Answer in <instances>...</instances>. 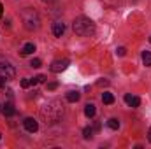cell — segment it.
Masks as SVG:
<instances>
[{
  "instance_id": "6da1fadb",
  "label": "cell",
  "mask_w": 151,
  "mask_h": 149,
  "mask_svg": "<svg viewBox=\"0 0 151 149\" xmlns=\"http://www.w3.org/2000/svg\"><path fill=\"white\" fill-rule=\"evenodd\" d=\"M40 116H42L44 121L49 123V125L58 123V121L62 119V116H63V104H62L60 100H51V102H47V104L40 109Z\"/></svg>"
},
{
  "instance_id": "7a4b0ae2",
  "label": "cell",
  "mask_w": 151,
  "mask_h": 149,
  "mask_svg": "<svg viewBox=\"0 0 151 149\" xmlns=\"http://www.w3.org/2000/svg\"><path fill=\"white\" fill-rule=\"evenodd\" d=\"M72 28L77 35L81 37H90L95 34V23L90 19V18H76L74 23H72Z\"/></svg>"
},
{
  "instance_id": "3957f363",
  "label": "cell",
  "mask_w": 151,
  "mask_h": 149,
  "mask_svg": "<svg viewBox=\"0 0 151 149\" xmlns=\"http://www.w3.org/2000/svg\"><path fill=\"white\" fill-rule=\"evenodd\" d=\"M21 19H23V25L27 30H37L40 27V18L34 9H25L21 12Z\"/></svg>"
},
{
  "instance_id": "277c9868",
  "label": "cell",
  "mask_w": 151,
  "mask_h": 149,
  "mask_svg": "<svg viewBox=\"0 0 151 149\" xmlns=\"http://www.w3.org/2000/svg\"><path fill=\"white\" fill-rule=\"evenodd\" d=\"M0 77H4V79H7V81H11V79H14L16 77V69L11 65V63H0Z\"/></svg>"
},
{
  "instance_id": "5b68a950",
  "label": "cell",
  "mask_w": 151,
  "mask_h": 149,
  "mask_svg": "<svg viewBox=\"0 0 151 149\" xmlns=\"http://www.w3.org/2000/svg\"><path fill=\"white\" fill-rule=\"evenodd\" d=\"M69 67V60H55L53 63H51V72H55V74H60V72H63L65 69Z\"/></svg>"
},
{
  "instance_id": "8992f818",
  "label": "cell",
  "mask_w": 151,
  "mask_h": 149,
  "mask_svg": "<svg viewBox=\"0 0 151 149\" xmlns=\"http://www.w3.org/2000/svg\"><path fill=\"white\" fill-rule=\"evenodd\" d=\"M23 125H25V130L30 132V133H35V132L39 130V123L34 119V117H27V119L23 121Z\"/></svg>"
},
{
  "instance_id": "52a82bcc",
  "label": "cell",
  "mask_w": 151,
  "mask_h": 149,
  "mask_svg": "<svg viewBox=\"0 0 151 149\" xmlns=\"http://www.w3.org/2000/svg\"><path fill=\"white\" fill-rule=\"evenodd\" d=\"M125 102H127V105L128 107H139L141 105V98L139 97H134V95H125Z\"/></svg>"
},
{
  "instance_id": "ba28073f",
  "label": "cell",
  "mask_w": 151,
  "mask_h": 149,
  "mask_svg": "<svg viewBox=\"0 0 151 149\" xmlns=\"http://www.w3.org/2000/svg\"><path fill=\"white\" fill-rule=\"evenodd\" d=\"M63 32H65V25H63L62 21H56V23L53 25V34H55V37H62Z\"/></svg>"
},
{
  "instance_id": "9c48e42d",
  "label": "cell",
  "mask_w": 151,
  "mask_h": 149,
  "mask_svg": "<svg viewBox=\"0 0 151 149\" xmlns=\"http://www.w3.org/2000/svg\"><path fill=\"white\" fill-rule=\"evenodd\" d=\"M2 112H4V116H9V117H11V116H14V114H16V109H14V105H12L11 102H5Z\"/></svg>"
},
{
  "instance_id": "30bf717a",
  "label": "cell",
  "mask_w": 151,
  "mask_h": 149,
  "mask_svg": "<svg viewBox=\"0 0 151 149\" xmlns=\"http://www.w3.org/2000/svg\"><path fill=\"white\" fill-rule=\"evenodd\" d=\"M34 51H35V46H34L32 42H28V44H25V46H23V49H21V54H23V56H27V54H32Z\"/></svg>"
},
{
  "instance_id": "8fae6325",
  "label": "cell",
  "mask_w": 151,
  "mask_h": 149,
  "mask_svg": "<svg viewBox=\"0 0 151 149\" xmlns=\"http://www.w3.org/2000/svg\"><path fill=\"white\" fill-rule=\"evenodd\" d=\"M79 98H81V95H79L77 91H69V93H67V102H70V104L77 102Z\"/></svg>"
},
{
  "instance_id": "7c38bea8",
  "label": "cell",
  "mask_w": 151,
  "mask_h": 149,
  "mask_svg": "<svg viewBox=\"0 0 151 149\" xmlns=\"http://www.w3.org/2000/svg\"><path fill=\"white\" fill-rule=\"evenodd\" d=\"M95 112H97V109H95V105H93V104H86V107H84V114H86L88 117H93V116H95Z\"/></svg>"
},
{
  "instance_id": "4fadbf2b",
  "label": "cell",
  "mask_w": 151,
  "mask_h": 149,
  "mask_svg": "<svg viewBox=\"0 0 151 149\" xmlns=\"http://www.w3.org/2000/svg\"><path fill=\"white\" fill-rule=\"evenodd\" d=\"M142 63H144L146 67H151V53L150 51H144V53H142Z\"/></svg>"
},
{
  "instance_id": "5bb4252c",
  "label": "cell",
  "mask_w": 151,
  "mask_h": 149,
  "mask_svg": "<svg viewBox=\"0 0 151 149\" xmlns=\"http://www.w3.org/2000/svg\"><path fill=\"white\" fill-rule=\"evenodd\" d=\"M102 102L107 104V105H111V104L114 102V97L111 95V93H104V95H102Z\"/></svg>"
},
{
  "instance_id": "9a60e30c",
  "label": "cell",
  "mask_w": 151,
  "mask_h": 149,
  "mask_svg": "<svg viewBox=\"0 0 151 149\" xmlns=\"http://www.w3.org/2000/svg\"><path fill=\"white\" fill-rule=\"evenodd\" d=\"M93 132H95V128H90V126H88V128L83 130V137H84V139H91V137H93Z\"/></svg>"
},
{
  "instance_id": "2e32d148",
  "label": "cell",
  "mask_w": 151,
  "mask_h": 149,
  "mask_svg": "<svg viewBox=\"0 0 151 149\" xmlns=\"http://www.w3.org/2000/svg\"><path fill=\"white\" fill-rule=\"evenodd\" d=\"M107 125H109V128H113V130H118V128H119V121H118L116 117H111V119L107 121Z\"/></svg>"
},
{
  "instance_id": "e0dca14e",
  "label": "cell",
  "mask_w": 151,
  "mask_h": 149,
  "mask_svg": "<svg viewBox=\"0 0 151 149\" xmlns=\"http://www.w3.org/2000/svg\"><path fill=\"white\" fill-rule=\"evenodd\" d=\"M44 81H46V75H37V77H34V79H32V84H40V82H44Z\"/></svg>"
},
{
  "instance_id": "ac0fdd59",
  "label": "cell",
  "mask_w": 151,
  "mask_h": 149,
  "mask_svg": "<svg viewBox=\"0 0 151 149\" xmlns=\"http://www.w3.org/2000/svg\"><path fill=\"white\" fill-rule=\"evenodd\" d=\"M40 65H42V62H40L39 58H35V60H32V62H30V67H34V69H39Z\"/></svg>"
},
{
  "instance_id": "d6986e66",
  "label": "cell",
  "mask_w": 151,
  "mask_h": 149,
  "mask_svg": "<svg viewBox=\"0 0 151 149\" xmlns=\"http://www.w3.org/2000/svg\"><path fill=\"white\" fill-rule=\"evenodd\" d=\"M32 86V79H23L21 81V88H30Z\"/></svg>"
},
{
  "instance_id": "ffe728a7",
  "label": "cell",
  "mask_w": 151,
  "mask_h": 149,
  "mask_svg": "<svg viewBox=\"0 0 151 149\" xmlns=\"http://www.w3.org/2000/svg\"><path fill=\"white\" fill-rule=\"evenodd\" d=\"M116 54H118V56H125V54H127V49H125V47H118V49H116Z\"/></svg>"
},
{
  "instance_id": "44dd1931",
  "label": "cell",
  "mask_w": 151,
  "mask_h": 149,
  "mask_svg": "<svg viewBox=\"0 0 151 149\" xmlns=\"http://www.w3.org/2000/svg\"><path fill=\"white\" fill-rule=\"evenodd\" d=\"M56 88H58V82H49V84H47V90H49V91H53V90H56Z\"/></svg>"
},
{
  "instance_id": "7402d4cb",
  "label": "cell",
  "mask_w": 151,
  "mask_h": 149,
  "mask_svg": "<svg viewBox=\"0 0 151 149\" xmlns=\"http://www.w3.org/2000/svg\"><path fill=\"white\" fill-rule=\"evenodd\" d=\"M5 81H7V79H4V77H0V88H4V86H5Z\"/></svg>"
},
{
  "instance_id": "603a6c76",
  "label": "cell",
  "mask_w": 151,
  "mask_h": 149,
  "mask_svg": "<svg viewBox=\"0 0 151 149\" xmlns=\"http://www.w3.org/2000/svg\"><path fill=\"white\" fill-rule=\"evenodd\" d=\"M107 84H109L107 81H99V86H107Z\"/></svg>"
},
{
  "instance_id": "cb8c5ba5",
  "label": "cell",
  "mask_w": 151,
  "mask_h": 149,
  "mask_svg": "<svg viewBox=\"0 0 151 149\" xmlns=\"http://www.w3.org/2000/svg\"><path fill=\"white\" fill-rule=\"evenodd\" d=\"M2 11H4V5L0 4V16H2Z\"/></svg>"
},
{
  "instance_id": "d4e9b609",
  "label": "cell",
  "mask_w": 151,
  "mask_h": 149,
  "mask_svg": "<svg viewBox=\"0 0 151 149\" xmlns=\"http://www.w3.org/2000/svg\"><path fill=\"white\" fill-rule=\"evenodd\" d=\"M148 139H150V142H151V128H150V133H148Z\"/></svg>"
},
{
  "instance_id": "484cf974",
  "label": "cell",
  "mask_w": 151,
  "mask_h": 149,
  "mask_svg": "<svg viewBox=\"0 0 151 149\" xmlns=\"http://www.w3.org/2000/svg\"><path fill=\"white\" fill-rule=\"evenodd\" d=\"M42 2H55V0H42Z\"/></svg>"
},
{
  "instance_id": "4316f807",
  "label": "cell",
  "mask_w": 151,
  "mask_h": 149,
  "mask_svg": "<svg viewBox=\"0 0 151 149\" xmlns=\"http://www.w3.org/2000/svg\"><path fill=\"white\" fill-rule=\"evenodd\" d=\"M150 42H151V37H150Z\"/></svg>"
},
{
  "instance_id": "83f0119b",
  "label": "cell",
  "mask_w": 151,
  "mask_h": 149,
  "mask_svg": "<svg viewBox=\"0 0 151 149\" xmlns=\"http://www.w3.org/2000/svg\"><path fill=\"white\" fill-rule=\"evenodd\" d=\"M0 139H2V135H0Z\"/></svg>"
}]
</instances>
